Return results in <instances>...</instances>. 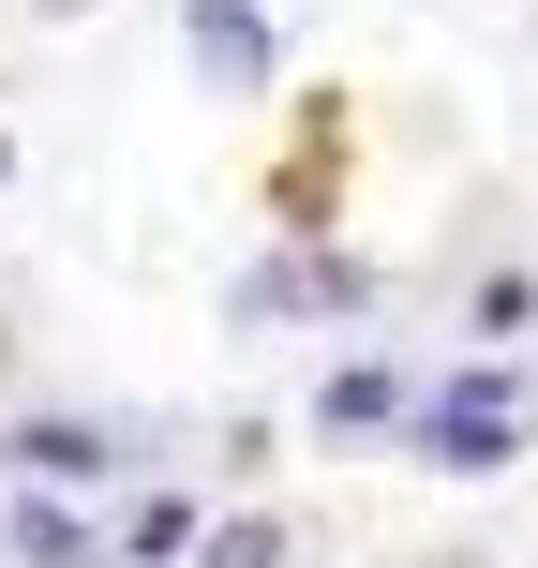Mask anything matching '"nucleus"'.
I'll return each mask as SVG.
<instances>
[{
  "label": "nucleus",
  "mask_w": 538,
  "mask_h": 568,
  "mask_svg": "<svg viewBox=\"0 0 538 568\" xmlns=\"http://www.w3.org/2000/svg\"><path fill=\"white\" fill-rule=\"evenodd\" d=\"M524 449V404L494 389V374H464L449 404H434V464H509Z\"/></svg>",
  "instance_id": "obj_1"
},
{
  "label": "nucleus",
  "mask_w": 538,
  "mask_h": 568,
  "mask_svg": "<svg viewBox=\"0 0 538 568\" xmlns=\"http://www.w3.org/2000/svg\"><path fill=\"white\" fill-rule=\"evenodd\" d=\"M195 60H210V75H270V30L240 16V0H210V16H195Z\"/></svg>",
  "instance_id": "obj_2"
},
{
  "label": "nucleus",
  "mask_w": 538,
  "mask_h": 568,
  "mask_svg": "<svg viewBox=\"0 0 538 568\" xmlns=\"http://www.w3.org/2000/svg\"><path fill=\"white\" fill-rule=\"evenodd\" d=\"M389 419V374H329V434H374Z\"/></svg>",
  "instance_id": "obj_3"
},
{
  "label": "nucleus",
  "mask_w": 538,
  "mask_h": 568,
  "mask_svg": "<svg viewBox=\"0 0 538 568\" xmlns=\"http://www.w3.org/2000/svg\"><path fill=\"white\" fill-rule=\"evenodd\" d=\"M210 568H284V539H270V524H225V539H210Z\"/></svg>",
  "instance_id": "obj_4"
},
{
  "label": "nucleus",
  "mask_w": 538,
  "mask_h": 568,
  "mask_svg": "<svg viewBox=\"0 0 538 568\" xmlns=\"http://www.w3.org/2000/svg\"><path fill=\"white\" fill-rule=\"evenodd\" d=\"M45 16H90V0H45Z\"/></svg>",
  "instance_id": "obj_5"
},
{
  "label": "nucleus",
  "mask_w": 538,
  "mask_h": 568,
  "mask_svg": "<svg viewBox=\"0 0 538 568\" xmlns=\"http://www.w3.org/2000/svg\"><path fill=\"white\" fill-rule=\"evenodd\" d=\"M0 180H16V150H0Z\"/></svg>",
  "instance_id": "obj_6"
}]
</instances>
